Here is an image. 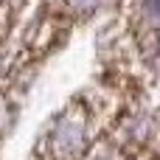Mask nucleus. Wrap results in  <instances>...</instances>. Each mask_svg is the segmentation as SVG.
I'll return each mask as SVG.
<instances>
[{"mask_svg":"<svg viewBox=\"0 0 160 160\" xmlns=\"http://www.w3.org/2000/svg\"><path fill=\"white\" fill-rule=\"evenodd\" d=\"M70 3H73L76 8H93V6H96L98 0H70Z\"/></svg>","mask_w":160,"mask_h":160,"instance_id":"3","label":"nucleus"},{"mask_svg":"<svg viewBox=\"0 0 160 160\" xmlns=\"http://www.w3.org/2000/svg\"><path fill=\"white\" fill-rule=\"evenodd\" d=\"M84 141H87L84 124L76 121L73 115H68V118L56 127V132H53V143H56L59 155H76V152L84 146Z\"/></svg>","mask_w":160,"mask_h":160,"instance_id":"1","label":"nucleus"},{"mask_svg":"<svg viewBox=\"0 0 160 160\" xmlns=\"http://www.w3.org/2000/svg\"><path fill=\"white\" fill-rule=\"evenodd\" d=\"M143 11L149 14L152 22H158V25H160V0H143Z\"/></svg>","mask_w":160,"mask_h":160,"instance_id":"2","label":"nucleus"}]
</instances>
